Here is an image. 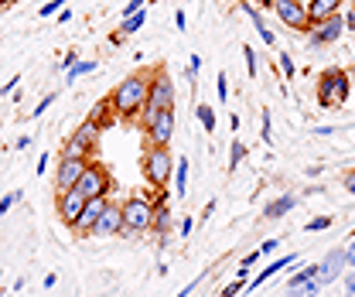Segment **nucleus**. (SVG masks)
I'll list each match as a JSON object with an SVG mask.
<instances>
[{
  "mask_svg": "<svg viewBox=\"0 0 355 297\" xmlns=\"http://www.w3.org/2000/svg\"><path fill=\"white\" fill-rule=\"evenodd\" d=\"M147 89H150V76L147 72H133L123 83L110 92V110L113 117H123V120H133L140 117L144 103H147Z\"/></svg>",
  "mask_w": 355,
  "mask_h": 297,
  "instance_id": "obj_1",
  "label": "nucleus"
},
{
  "mask_svg": "<svg viewBox=\"0 0 355 297\" xmlns=\"http://www.w3.org/2000/svg\"><path fill=\"white\" fill-rule=\"evenodd\" d=\"M178 99L175 92V83L168 79V72L164 69H157L154 72V79H150V89H147V103H144V110H140V124H144V130L154 124V117L161 113V110H171Z\"/></svg>",
  "mask_w": 355,
  "mask_h": 297,
  "instance_id": "obj_2",
  "label": "nucleus"
},
{
  "mask_svg": "<svg viewBox=\"0 0 355 297\" xmlns=\"http://www.w3.org/2000/svg\"><path fill=\"white\" fill-rule=\"evenodd\" d=\"M171 174H175V158H171V151L150 144V147L144 151V178H147V185L164 188V185L171 181Z\"/></svg>",
  "mask_w": 355,
  "mask_h": 297,
  "instance_id": "obj_3",
  "label": "nucleus"
},
{
  "mask_svg": "<svg viewBox=\"0 0 355 297\" xmlns=\"http://www.w3.org/2000/svg\"><path fill=\"white\" fill-rule=\"evenodd\" d=\"M349 72H342V69H328V72H321V79H318V103L324 106V110H331V106H342L345 99H349Z\"/></svg>",
  "mask_w": 355,
  "mask_h": 297,
  "instance_id": "obj_4",
  "label": "nucleus"
},
{
  "mask_svg": "<svg viewBox=\"0 0 355 297\" xmlns=\"http://www.w3.org/2000/svg\"><path fill=\"white\" fill-rule=\"evenodd\" d=\"M154 202L150 198H144V195H133L127 198L123 205H120V212H123V232H147L150 229V222H154Z\"/></svg>",
  "mask_w": 355,
  "mask_h": 297,
  "instance_id": "obj_5",
  "label": "nucleus"
},
{
  "mask_svg": "<svg viewBox=\"0 0 355 297\" xmlns=\"http://www.w3.org/2000/svg\"><path fill=\"white\" fill-rule=\"evenodd\" d=\"M76 192L83 195V198H110V192H113V178H110V171L103 168V164H92L89 161L86 171L79 174V181H76Z\"/></svg>",
  "mask_w": 355,
  "mask_h": 297,
  "instance_id": "obj_6",
  "label": "nucleus"
},
{
  "mask_svg": "<svg viewBox=\"0 0 355 297\" xmlns=\"http://www.w3.org/2000/svg\"><path fill=\"white\" fill-rule=\"evenodd\" d=\"M89 158H65L62 154V161H58V168H55V188L58 192H69V188H76V181H79V174L86 171Z\"/></svg>",
  "mask_w": 355,
  "mask_h": 297,
  "instance_id": "obj_7",
  "label": "nucleus"
},
{
  "mask_svg": "<svg viewBox=\"0 0 355 297\" xmlns=\"http://www.w3.org/2000/svg\"><path fill=\"white\" fill-rule=\"evenodd\" d=\"M273 10H277V17L287 24V28H294V31H308V10H304V3L301 0H273Z\"/></svg>",
  "mask_w": 355,
  "mask_h": 297,
  "instance_id": "obj_8",
  "label": "nucleus"
},
{
  "mask_svg": "<svg viewBox=\"0 0 355 297\" xmlns=\"http://www.w3.org/2000/svg\"><path fill=\"white\" fill-rule=\"evenodd\" d=\"M83 205H86V198L76 192V188H69V192H58V198H55V209H58V219L72 229L76 226V219L83 215Z\"/></svg>",
  "mask_w": 355,
  "mask_h": 297,
  "instance_id": "obj_9",
  "label": "nucleus"
},
{
  "mask_svg": "<svg viewBox=\"0 0 355 297\" xmlns=\"http://www.w3.org/2000/svg\"><path fill=\"white\" fill-rule=\"evenodd\" d=\"M345 266H349V263H345V250H342V246L328 250V256L318 263V284H321V287H324V284H335Z\"/></svg>",
  "mask_w": 355,
  "mask_h": 297,
  "instance_id": "obj_10",
  "label": "nucleus"
},
{
  "mask_svg": "<svg viewBox=\"0 0 355 297\" xmlns=\"http://www.w3.org/2000/svg\"><path fill=\"white\" fill-rule=\"evenodd\" d=\"M147 137H150V144H157V147H168V144H171V137H175V106H171V110H161V113L154 117V124L147 127Z\"/></svg>",
  "mask_w": 355,
  "mask_h": 297,
  "instance_id": "obj_11",
  "label": "nucleus"
},
{
  "mask_svg": "<svg viewBox=\"0 0 355 297\" xmlns=\"http://www.w3.org/2000/svg\"><path fill=\"white\" fill-rule=\"evenodd\" d=\"M342 31H345V24H342V17L335 14V17H328V21H314V28L308 31V42L318 48V44H331L342 38Z\"/></svg>",
  "mask_w": 355,
  "mask_h": 297,
  "instance_id": "obj_12",
  "label": "nucleus"
},
{
  "mask_svg": "<svg viewBox=\"0 0 355 297\" xmlns=\"http://www.w3.org/2000/svg\"><path fill=\"white\" fill-rule=\"evenodd\" d=\"M92 236H123V212H120V205H106L103 215L96 219V226H92Z\"/></svg>",
  "mask_w": 355,
  "mask_h": 297,
  "instance_id": "obj_13",
  "label": "nucleus"
},
{
  "mask_svg": "<svg viewBox=\"0 0 355 297\" xmlns=\"http://www.w3.org/2000/svg\"><path fill=\"white\" fill-rule=\"evenodd\" d=\"M110 205V198L103 195V198H86V205H83V215L76 219V226H72V232H79V236H92V226H96V219L103 215V209Z\"/></svg>",
  "mask_w": 355,
  "mask_h": 297,
  "instance_id": "obj_14",
  "label": "nucleus"
},
{
  "mask_svg": "<svg viewBox=\"0 0 355 297\" xmlns=\"http://www.w3.org/2000/svg\"><path fill=\"white\" fill-rule=\"evenodd\" d=\"M99 133H103V127H99V124H92V120H83L79 127L72 130V140H76V144H83L89 154H92V151H96V144H99Z\"/></svg>",
  "mask_w": 355,
  "mask_h": 297,
  "instance_id": "obj_15",
  "label": "nucleus"
},
{
  "mask_svg": "<svg viewBox=\"0 0 355 297\" xmlns=\"http://www.w3.org/2000/svg\"><path fill=\"white\" fill-rule=\"evenodd\" d=\"M294 263H297V256H294V253H287V256H280V260H273V263L266 266L263 273H257L253 280H246V287H253V291H257V287H260V284H266V280H270L273 273H280V270H287V266H294Z\"/></svg>",
  "mask_w": 355,
  "mask_h": 297,
  "instance_id": "obj_16",
  "label": "nucleus"
},
{
  "mask_svg": "<svg viewBox=\"0 0 355 297\" xmlns=\"http://www.w3.org/2000/svg\"><path fill=\"white\" fill-rule=\"evenodd\" d=\"M338 3H342V0H311L308 7H304V10H308V21L314 24V21L335 17V14H338Z\"/></svg>",
  "mask_w": 355,
  "mask_h": 297,
  "instance_id": "obj_17",
  "label": "nucleus"
},
{
  "mask_svg": "<svg viewBox=\"0 0 355 297\" xmlns=\"http://www.w3.org/2000/svg\"><path fill=\"white\" fill-rule=\"evenodd\" d=\"M294 205H297V198H294V195H280L277 202H270V205H266L263 215H266V219H280V215L291 212Z\"/></svg>",
  "mask_w": 355,
  "mask_h": 297,
  "instance_id": "obj_18",
  "label": "nucleus"
},
{
  "mask_svg": "<svg viewBox=\"0 0 355 297\" xmlns=\"http://www.w3.org/2000/svg\"><path fill=\"white\" fill-rule=\"evenodd\" d=\"M171 226H175L171 212H168L164 205H157V209H154V222H150V229H154L157 236H168V232H171Z\"/></svg>",
  "mask_w": 355,
  "mask_h": 297,
  "instance_id": "obj_19",
  "label": "nucleus"
},
{
  "mask_svg": "<svg viewBox=\"0 0 355 297\" xmlns=\"http://www.w3.org/2000/svg\"><path fill=\"white\" fill-rule=\"evenodd\" d=\"M144 21H147V14H144V10H137V14H130V17H123L120 35H123V38H127V35H137V31L144 28Z\"/></svg>",
  "mask_w": 355,
  "mask_h": 297,
  "instance_id": "obj_20",
  "label": "nucleus"
},
{
  "mask_svg": "<svg viewBox=\"0 0 355 297\" xmlns=\"http://www.w3.org/2000/svg\"><path fill=\"white\" fill-rule=\"evenodd\" d=\"M195 117H198V124H202V127L209 130V133L216 130V110H212V106L198 103V106H195Z\"/></svg>",
  "mask_w": 355,
  "mask_h": 297,
  "instance_id": "obj_21",
  "label": "nucleus"
},
{
  "mask_svg": "<svg viewBox=\"0 0 355 297\" xmlns=\"http://www.w3.org/2000/svg\"><path fill=\"white\" fill-rule=\"evenodd\" d=\"M314 277H318V263H308V266H301V270H297V273H294V277L287 280V291H291V287H297V284H304V280H314Z\"/></svg>",
  "mask_w": 355,
  "mask_h": 297,
  "instance_id": "obj_22",
  "label": "nucleus"
},
{
  "mask_svg": "<svg viewBox=\"0 0 355 297\" xmlns=\"http://www.w3.org/2000/svg\"><path fill=\"white\" fill-rule=\"evenodd\" d=\"M318 291H321V284H318V277H314V280H304V284L291 287V297H318Z\"/></svg>",
  "mask_w": 355,
  "mask_h": 297,
  "instance_id": "obj_23",
  "label": "nucleus"
},
{
  "mask_svg": "<svg viewBox=\"0 0 355 297\" xmlns=\"http://www.w3.org/2000/svg\"><path fill=\"white\" fill-rule=\"evenodd\" d=\"M188 195V158H178V198Z\"/></svg>",
  "mask_w": 355,
  "mask_h": 297,
  "instance_id": "obj_24",
  "label": "nucleus"
},
{
  "mask_svg": "<svg viewBox=\"0 0 355 297\" xmlns=\"http://www.w3.org/2000/svg\"><path fill=\"white\" fill-rule=\"evenodd\" d=\"M110 113H113V110H110V99H103V103L89 113V120H92V124H99V127H106V124H110Z\"/></svg>",
  "mask_w": 355,
  "mask_h": 297,
  "instance_id": "obj_25",
  "label": "nucleus"
},
{
  "mask_svg": "<svg viewBox=\"0 0 355 297\" xmlns=\"http://www.w3.org/2000/svg\"><path fill=\"white\" fill-rule=\"evenodd\" d=\"M89 72H96V62H92V58H89V62H76V65L69 69V83L83 79V76H89Z\"/></svg>",
  "mask_w": 355,
  "mask_h": 297,
  "instance_id": "obj_26",
  "label": "nucleus"
},
{
  "mask_svg": "<svg viewBox=\"0 0 355 297\" xmlns=\"http://www.w3.org/2000/svg\"><path fill=\"white\" fill-rule=\"evenodd\" d=\"M21 195H24L21 188H14V192H7V195L0 198V215H7V212H10V209H14V205L21 202Z\"/></svg>",
  "mask_w": 355,
  "mask_h": 297,
  "instance_id": "obj_27",
  "label": "nucleus"
},
{
  "mask_svg": "<svg viewBox=\"0 0 355 297\" xmlns=\"http://www.w3.org/2000/svg\"><path fill=\"white\" fill-rule=\"evenodd\" d=\"M62 154H65V158H89V151L83 147V144H76L72 137L65 140V151H62Z\"/></svg>",
  "mask_w": 355,
  "mask_h": 297,
  "instance_id": "obj_28",
  "label": "nucleus"
},
{
  "mask_svg": "<svg viewBox=\"0 0 355 297\" xmlns=\"http://www.w3.org/2000/svg\"><path fill=\"white\" fill-rule=\"evenodd\" d=\"M243 55H246V72H250V79H257V51L246 44V48H243Z\"/></svg>",
  "mask_w": 355,
  "mask_h": 297,
  "instance_id": "obj_29",
  "label": "nucleus"
},
{
  "mask_svg": "<svg viewBox=\"0 0 355 297\" xmlns=\"http://www.w3.org/2000/svg\"><path fill=\"white\" fill-rule=\"evenodd\" d=\"M65 3H69V0H48V3H44V7H42V17H51V14H58V10H65Z\"/></svg>",
  "mask_w": 355,
  "mask_h": 297,
  "instance_id": "obj_30",
  "label": "nucleus"
},
{
  "mask_svg": "<svg viewBox=\"0 0 355 297\" xmlns=\"http://www.w3.org/2000/svg\"><path fill=\"white\" fill-rule=\"evenodd\" d=\"M243 158H246V147H243V144H239V140H236V144H232V151H229V164H232V168H236V164H239V161H243Z\"/></svg>",
  "mask_w": 355,
  "mask_h": 297,
  "instance_id": "obj_31",
  "label": "nucleus"
},
{
  "mask_svg": "<svg viewBox=\"0 0 355 297\" xmlns=\"http://www.w3.org/2000/svg\"><path fill=\"white\" fill-rule=\"evenodd\" d=\"M216 92H219L222 103L229 99V76H225V72H219V79H216Z\"/></svg>",
  "mask_w": 355,
  "mask_h": 297,
  "instance_id": "obj_32",
  "label": "nucleus"
},
{
  "mask_svg": "<svg viewBox=\"0 0 355 297\" xmlns=\"http://www.w3.org/2000/svg\"><path fill=\"white\" fill-rule=\"evenodd\" d=\"M328 226H331V219H328V215H321V219H311L304 229H308V232H321V229H328Z\"/></svg>",
  "mask_w": 355,
  "mask_h": 297,
  "instance_id": "obj_33",
  "label": "nucleus"
},
{
  "mask_svg": "<svg viewBox=\"0 0 355 297\" xmlns=\"http://www.w3.org/2000/svg\"><path fill=\"white\" fill-rule=\"evenodd\" d=\"M243 10L250 14V21H253V28H263V17H260V10H257L253 3H243Z\"/></svg>",
  "mask_w": 355,
  "mask_h": 297,
  "instance_id": "obj_34",
  "label": "nucleus"
},
{
  "mask_svg": "<svg viewBox=\"0 0 355 297\" xmlns=\"http://www.w3.org/2000/svg\"><path fill=\"white\" fill-rule=\"evenodd\" d=\"M51 103H55V92H48V96H44L42 103H38V110H31V117L38 120V117H42V113H44V110H48V106H51Z\"/></svg>",
  "mask_w": 355,
  "mask_h": 297,
  "instance_id": "obj_35",
  "label": "nucleus"
},
{
  "mask_svg": "<svg viewBox=\"0 0 355 297\" xmlns=\"http://www.w3.org/2000/svg\"><path fill=\"white\" fill-rule=\"evenodd\" d=\"M342 287H345V297H355V266H352V273H345Z\"/></svg>",
  "mask_w": 355,
  "mask_h": 297,
  "instance_id": "obj_36",
  "label": "nucleus"
},
{
  "mask_svg": "<svg viewBox=\"0 0 355 297\" xmlns=\"http://www.w3.org/2000/svg\"><path fill=\"white\" fill-rule=\"evenodd\" d=\"M280 69H284V72H287V79H291V76H294V58H291V55H287V51H284V55H280Z\"/></svg>",
  "mask_w": 355,
  "mask_h": 297,
  "instance_id": "obj_37",
  "label": "nucleus"
},
{
  "mask_svg": "<svg viewBox=\"0 0 355 297\" xmlns=\"http://www.w3.org/2000/svg\"><path fill=\"white\" fill-rule=\"evenodd\" d=\"M137 10H144V0H127V7H123V17H130Z\"/></svg>",
  "mask_w": 355,
  "mask_h": 297,
  "instance_id": "obj_38",
  "label": "nucleus"
},
{
  "mask_svg": "<svg viewBox=\"0 0 355 297\" xmlns=\"http://www.w3.org/2000/svg\"><path fill=\"white\" fill-rule=\"evenodd\" d=\"M243 287H246V280H239V277H236V280H232V284H229V287H225V297L239 294V291H243Z\"/></svg>",
  "mask_w": 355,
  "mask_h": 297,
  "instance_id": "obj_39",
  "label": "nucleus"
},
{
  "mask_svg": "<svg viewBox=\"0 0 355 297\" xmlns=\"http://www.w3.org/2000/svg\"><path fill=\"white\" fill-rule=\"evenodd\" d=\"M277 246H280V239H266L263 246H260V253L270 256V253H277Z\"/></svg>",
  "mask_w": 355,
  "mask_h": 297,
  "instance_id": "obj_40",
  "label": "nucleus"
},
{
  "mask_svg": "<svg viewBox=\"0 0 355 297\" xmlns=\"http://www.w3.org/2000/svg\"><path fill=\"white\" fill-rule=\"evenodd\" d=\"M345 263H349V266H355V239L345 246Z\"/></svg>",
  "mask_w": 355,
  "mask_h": 297,
  "instance_id": "obj_41",
  "label": "nucleus"
},
{
  "mask_svg": "<svg viewBox=\"0 0 355 297\" xmlns=\"http://www.w3.org/2000/svg\"><path fill=\"white\" fill-rule=\"evenodd\" d=\"M76 62H79V58H76V55H72V51H69V55H65V58H62V69H65V72H69V69H72V65H76Z\"/></svg>",
  "mask_w": 355,
  "mask_h": 297,
  "instance_id": "obj_42",
  "label": "nucleus"
},
{
  "mask_svg": "<svg viewBox=\"0 0 355 297\" xmlns=\"http://www.w3.org/2000/svg\"><path fill=\"white\" fill-rule=\"evenodd\" d=\"M257 260H260V250H253V253L243 256V266H250V263H257Z\"/></svg>",
  "mask_w": 355,
  "mask_h": 297,
  "instance_id": "obj_43",
  "label": "nucleus"
},
{
  "mask_svg": "<svg viewBox=\"0 0 355 297\" xmlns=\"http://www.w3.org/2000/svg\"><path fill=\"white\" fill-rule=\"evenodd\" d=\"M191 229H195V222H191V219H181V236H188Z\"/></svg>",
  "mask_w": 355,
  "mask_h": 297,
  "instance_id": "obj_44",
  "label": "nucleus"
},
{
  "mask_svg": "<svg viewBox=\"0 0 355 297\" xmlns=\"http://www.w3.org/2000/svg\"><path fill=\"white\" fill-rule=\"evenodd\" d=\"M17 83H21V76H14L10 83H3V85H0V92H10V89H14V85H17Z\"/></svg>",
  "mask_w": 355,
  "mask_h": 297,
  "instance_id": "obj_45",
  "label": "nucleus"
},
{
  "mask_svg": "<svg viewBox=\"0 0 355 297\" xmlns=\"http://www.w3.org/2000/svg\"><path fill=\"white\" fill-rule=\"evenodd\" d=\"M35 171H38V178H42L44 171H48V158H44V154H42V161H38V164H35Z\"/></svg>",
  "mask_w": 355,
  "mask_h": 297,
  "instance_id": "obj_46",
  "label": "nucleus"
},
{
  "mask_svg": "<svg viewBox=\"0 0 355 297\" xmlns=\"http://www.w3.org/2000/svg\"><path fill=\"white\" fill-rule=\"evenodd\" d=\"M263 140H270V117L263 113Z\"/></svg>",
  "mask_w": 355,
  "mask_h": 297,
  "instance_id": "obj_47",
  "label": "nucleus"
},
{
  "mask_svg": "<svg viewBox=\"0 0 355 297\" xmlns=\"http://www.w3.org/2000/svg\"><path fill=\"white\" fill-rule=\"evenodd\" d=\"M345 188H349V192L355 195V174H349V178H345Z\"/></svg>",
  "mask_w": 355,
  "mask_h": 297,
  "instance_id": "obj_48",
  "label": "nucleus"
},
{
  "mask_svg": "<svg viewBox=\"0 0 355 297\" xmlns=\"http://www.w3.org/2000/svg\"><path fill=\"white\" fill-rule=\"evenodd\" d=\"M14 3H17V0H0V7H14Z\"/></svg>",
  "mask_w": 355,
  "mask_h": 297,
  "instance_id": "obj_49",
  "label": "nucleus"
},
{
  "mask_svg": "<svg viewBox=\"0 0 355 297\" xmlns=\"http://www.w3.org/2000/svg\"><path fill=\"white\" fill-rule=\"evenodd\" d=\"M263 3H273V0H263Z\"/></svg>",
  "mask_w": 355,
  "mask_h": 297,
  "instance_id": "obj_50",
  "label": "nucleus"
}]
</instances>
